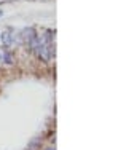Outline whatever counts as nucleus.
Masks as SVG:
<instances>
[{"label":"nucleus","mask_w":137,"mask_h":150,"mask_svg":"<svg viewBox=\"0 0 137 150\" xmlns=\"http://www.w3.org/2000/svg\"><path fill=\"white\" fill-rule=\"evenodd\" d=\"M19 37H21V40L23 42H30V40H34L35 37H37V34H35V30H34V27H26L24 30H21L19 32Z\"/></svg>","instance_id":"obj_1"},{"label":"nucleus","mask_w":137,"mask_h":150,"mask_svg":"<svg viewBox=\"0 0 137 150\" xmlns=\"http://www.w3.org/2000/svg\"><path fill=\"white\" fill-rule=\"evenodd\" d=\"M37 53H38V58H40L42 61H48V59H51L49 58V53H48V46L46 45H40L37 48Z\"/></svg>","instance_id":"obj_2"},{"label":"nucleus","mask_w":137,"mask_h":150,"mask_svg":"<svg viewBox=\"0 0 137 150\" xmlns=\"http://www.w3.org/2000/svg\"><path fill=\"white\" fill-rule=\"evenodd\" d=\"M0 40L3 42V45H5V46H10V45H11V42H13V35L8 34V32H3V34L0 35Z\"/></svg>","instance_id":"obj_3"},{"label":"nucleus","mask_w":137,"mask_h":150,"mask_svg":"<svg viewBox=\"0 0 137 150\" xmlns=\"http://www.w3.org/2000/svg\"><path fill=\"white\" fill-rule=\"evenodd\" d=\"M40 147V139H34L32 142H29V150H35Z\"/></svg>","instance_id":"obj_4"},{"label":"nucleus","mask_w":137,"mask_h":150,"mask_svg":"<svg viewBox=\"0 0 137 150\" xmlns=\"http://www.w3.org/2000/svg\"><path fill=\"white\" fill-rule=\"evenodd\" d=\"M2 59H3V61H5V62H6V64H11V62H13V56H11V54H10V53H5V54H3V56H2Z\"/></svg>","instance_id":"obj_5"},{"label":"nucleus","mask_w":137,"mask_h":150,"mask_svg":"<svg viewBox=\"0 0 137 150\" xmlns=\"http://www.w3.org/2000/svg\"><path fill=\"white\" fill-rule=\"evenodd\" d=\"M0 16H3V10H0Z\"/></svg>","instance_id":"obj_6"},{"label":"nucleus","mask_w":137,"mask_h":150,"mask_svg":"<svg viewBox=\"0 0 137 150\" xmlns=\"http://www.w3.org/2000/svg\"><path fill=\"white\" fill-rule=\"evenodd\" d=\"M46 150H54V149H53V147H48V149H46Z\"/></svg>","instance_id":"obj_7"},{"label":"nucleus","mask_w":137,"mask_h":150,"mask_svg":"<svg viewBox=\"0 0 137 150\" xmlns=\"http://www.w3.org/2000/svg\"><path fill=\"white\" fill-rule=\"evenodd\" d=\"M0 61H2V54H0Z\"/></svg>","instance_id":"obj_8"}]
</instances>
